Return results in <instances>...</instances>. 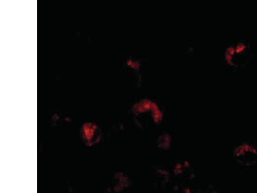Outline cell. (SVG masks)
Here are the masks:
<instances>
[{"instance_id":"7a4b0ae2","label":"cell","mask_w":257,"mask_h":193,"mask_svg":"<svg viewBox=\"0 0 257 193\" xmlns=\"http://www.w3.org/2000/svg\"><path fill=\"white\" fill-rule=\"evenodd\" d=\"M252 141L257 140V114L255 116L252 122Z\"/></svg>"},{"instance_id":"6da1fadb","label":"cell","mask_w":257,"mask_h":193,"mask_svg":"<svg viewBox=\"0 0 257 193\" xmlns=\"http://www.w3.org/2000/svg\"><path fill=\"white\" fill-rule=\"evenodd\" d=\"M230 156L238 167L252 169L257 166V143L249 139L240 140L232 147Z\"/></svg>"}]
</instances>
